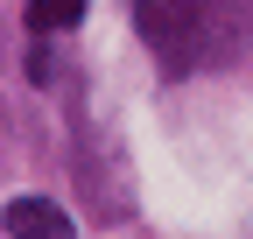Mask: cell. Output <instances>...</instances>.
Wrapping results in <instances>:
<instances>
[{
    "mask_svg": "<svg viewBox=\"0 0 253 239\" xmlns=\"http://www.w3.org/2000/svg\"><path fill=\"white\" fill-rule=\"evenodd\" d=\"M134 21L169 71H190L204 56H225L253 28V0H134Z\"/></svg>",
    "mask_w": 253,
    "mask_h": 239,
    "instance_id": "cell-1",
    "label": "cell"
},
{
    "mask_svg": "<svg viewBox=\"0 0 253 239\" xmlns=\"http://www.w3.org/2000/svg\"><path fill=\"white\" fill-rule=\"evenodd\" d=\"M7 232H14V239H78L71 218H63L49 197H14V204H7Z\"/></svg>",
    "mask_w": 253,
    "mask_h": 239,
    "instance_id": "cell-2",
    "label": "cell"
},
{
    "mask_svg": "<svg viewBox=\"0 0 253 239\" xmlns=\"http://www.w3.org/2000/svg\"><path fill=\"white\" fill-rule=\"evenodd\" d=\"M84 21V0H28V28L36 36H56V28H78Z\"/></svg>",
    "mask_w": 253,
    "mask_h": 239,
    "instance_id": "cell-3",
    "label": "cell"
},
{
    "mask_svg": "<svg viewBox=\"0 0 253 239\" xmlns=\"http://www.w3.org/2000/svg\"><path fill=\"white\" fill-rule=\"evenodd\" d=\"M28 78H36V84H56V56L36 49V56H28Z\"/></svg>",
    "mask_w": 253,
    "mask_h": 239,
    "instance_id": "cell-4",
    "label": "cell"
}]
</instances>
